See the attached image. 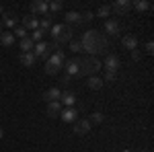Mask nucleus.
Wrapping results in <instances>:
<instances>
[{
    "label": "nucleus",
    "instance_id": "bb28decb",
    "mask_svg": "<svg viewBox=\"0 0 154 152\" xmlns=\"http://www.w3.org/2000/svg\"><path fill=\"white\" fill-rule=\"evenodd\" d=\"M41 37H43V31H41V29H35V31L31 33V41H33V43H39Z\"/></svg>",
    "mask_w": 154,
    "mask_h": 152
},
{
    "label": "nucleus",
    "instance_id": "aec40b11",
    "mask_svg": "<svg viewBox=\"0 0 154 152\" xmlns=\"http://www.w3.org/2000/svg\"><path fill=\"white\" fill-rule=\"evenodd\" d=\"M60 111H62V103H60V101L48 103V115H49V117H58Z\"/></svg>",
    "mask_w": 154,
    "mask_h": 152
},
{
    "label": "nucleus",
    "instance_id": "0eeeda50",
    "mask_svg": "<svg viewBox=\"0 0 154 152\" xmlns=\"http://www.w3.org/2000/svg\"><path fill=\"white\" fill-rule=\"evenodd\" d=\"M119 66H121L119 56H115V54H107V58H105V68H107V72H117Z\"/></svg>",
    "mask_w": 154,
    "mask_h": 152
},
{
    "label": "nucleus",
    "instance_id": "2f4dec72",
    "mask_svg": "<svg viewBox=\"0 0 154 152\" xmlns=\"http://www.w3.org/2000/svg\"><path fill=\"white\" fill-rule=\"evenodd\" d=\"M70 49L76 54V51H82V45H80V41H72L70 43Z\"/></svg>",
    "mask_w": 154,
    "mask_h": 152
},
{
    "label": "nucleus",
    "instance_id": "b1692460",
    "mask_svg": "<svg viewBox=\"0 0 154 152\" xmlns=\"http://www.w3.org/2000/svg\"><path fill=\"white\" fill-rule=\"evenodd\" d=\"M131 8H136L138 12H144V11H150L152 6H150L148 0H136V2H131Z\"/></svg>",
    "mask_w": 154,
    "mask_h": 152
},
{
    "label": "nucleus",
    "instance_id": "a878e982",
    "mask_svg": "<svg viewBox=\"0 0 154 152\" xmlns=\"http://www.w3.org/2000/svg\"><path fill=\"white\" fill-rule=\"evenodd\" d=\"M88 121H91V123H97V126H99V123H103V121H105V115H103L101 111H95V113L91 115V119H88Z\"/></svg>",
    "mask_w": 154,
    "mask_h": 152
},
{
    "label": "nucleus",
    "instance_id": "f03ea898",
    "mask_svg": "<svg viewBox=\"0 0 154 152\" xmlns=\"http://www.w3.org/2000/svg\"><path fill=\"white\" fill-rule=\"evenodd\" d=\"M101 68H103V64L97 58H93V56L84 58V60H78V76H95Z\"/></svg>",
    "mask_w": 154,
    "mask_h": 152
},
{
    "label": "nucleus",
    "instance_id": "9b49d317",
    "mask_svg": "<svg viewBox=\"0 0 154 152\" xmlns=\"http://www.w3.org/2000/svg\"><path fill=\"white\" fill-rule=\"evenodd\" d=\"M76 109L74 107H66V109H62L60 111V117H62V121H66V123H74L76 121Z\"/></svg>",
    "mask_w": 154,
    "mask_h": 152
},
{
    "label": "nucleus",
    "instance_id": "c756f323",
    "mask_svg": "<svg viewBox=\"0 0 154 152\" xmlns=\"http://www.w3.org/2000/svg\"><path fill=\"white\" fill-rule=\"evenodd\" d=\"M49 11H51V12H58V11H62V2H60V0L51 2V4H49Z\"/></svg>",
    "mask_w": 154,
    "mask_h": 152
},
{
    "label": "nucleus",
    "instance_id": "7ed1b4c3",
    "mask_svg": "<svg viewBox=\"0 0 154 152\" xmlns=\"http://www.w3.org/2000/svg\"><path fill=\"white\" fill-rule=\"evenodd\" d=\"M51 37H54V43H66V41H72V27L66 23H60V25H54L51 29Z\"/></svg>",
    "mask_w": 154,
    "mask_h": 152
},
{
    "label": "nucleus",
    "instance_id": "c85d7f7f",
    "mask_svg": "<svg viewBox=\"0 0 154 152\" xmlns=\"http://www.w3.org/2000/svg\"><path fill=\"white\" fill-rule=\"evenodd\" d=\"M12 35H17V37H21V39H25V37H27V31H25L23 27H17V29L12 31Z\"/></svg>",
    "mask_w": 154,
    "mask_h": 152
},
{
    "label": "nucleus",
    "instance_id": "5701e85b",
    "mask_svg": "<svg viewBox=\"0 0 154 152\" xmlns=\"http://www.w3.org/2000/svg\"><path fill=\"white\" fill-rule=\"evenodd\" d=\"M35 62H37V58L31 51H29V54H21V64H23V66L31 68V66H35Z\"/></svg>",
    "mask_w": 154,
    "mask_h": 152
},
{
    "label": "nucleus",
    "instance_id": "7c9ffc66",
    "mask_svg": "<svg viewBox=\"0 0 154 152\" xmlns=\"http://www.w3.org/2000/svg\"><path fill=\"white\" fill-rule=\"evenodd\" d=\"M117 78V72H105V80L103 82H113Z\"/></svg>",
    "mask_w": 154,
    "mask_h": 152
},
{
    "label": "nucleus",
    "instance_id": "ea45409f",
    "mask_svg": "<svg viewBox=\"0 0 154 152\" xmlns=\"http://www.w3.org/2000/svg\"><path fill=\"white\" fill-rule=\"evenodd\" d=\"M0 33H2V23H0Z\"/></svg>",
    "mask_w": 154,
    "mask_h": 152
},
{
    "label": "nucleus",
    "instance_id": "cd10ccee",
    "mask_svg": "<svg viewBox=\"0 0 154 152\" xmlns=\"http://www.w3.org/2000/svg\"><path fill=\"white\" fill-rule=\"evenodd\" d=\"M109 14H111V6H107V4L97 11V17H109Z\"/></svg>",
    "mask_w": 154,
    "mask_h": 152
},
{
    "label": "nucleus",
    "instance_id": "a211bd4d",
    "mask_svg": "<svg viewBox=\"0 0 154 152\" xmlns=\"http://www.w3.org/2000/svg\"><path fill=\"white\" fill-rule=\"evenodd\" d=\"M78 23H82V14L80 12H74V11H70L68 14H66V25H78Z\"/></svg>",
    "mask_w": 154,
    "mask_h": 152
},
{
    "label": "nucleus",
    "instance_id": "f704fd0d",
    "mask_svg": "<svg viewBox=\"0 0 154 152\" xmlns=\"http://www.w3.org/2000/svg\"><path fill=\"white\" fill-rule=\"evenodd\" d=\"M93 17H95L93 12H84V14H82V21H93Z\"/></svg>",
    "mask_w": 154,
    "mask_h": 152
},
{
    "label": "nucleus",
    "instance_id": "e433bc0d",
    "mask_svg": "<svg viewBox=\"0 0 154 152\" xmlns=\"http://www.w3.org/2000/svg\"><path fill=\"white\" fill-rule=\"evenodd\" d=\"M2 12H4V6H2V4H0V14H2Z\"/></svg>",
    "mask_w": 154,
    "mask_h": 152
},
{
    "label": "nucleus",
    "instance_id": "6ab92c4d",
    "mask_svg": "<svg viewBox=\"0 0 154 152\" xmlns=\"http://www.w3.org/2000/svg\"><path fill=\"white\" fill-rule=\"evenodd\" d=\"M12 43H14V35H12L11 31H2V33H0V45L11 47Z\"/></svg>",
    "mask_w": 154,
    "mask_h": 152
},
{
    "label": "nucleus",
    "instance_id": "423d86ee",
    "mask_svg": "<svg viewBox=\"0 0 154 152\" xmlns=\"http://www.w3.org/2000/svg\"><path fill=\"white\" fill-rule=\"evenodd\" d=\"M105 33L109 37H117L121 33V23L119 21H113V19H107L105 21Z\"/></svg>",
    "mask_w": 154,
    "mask_h": 152
},
{
    "label": "nucleus",
    "instance_id": "ddd939ff",
    "mask_svg": "<svg viewBox=\"0 0 154 152\" xmlns=\"http://www.w3.org/2000/svg\"><path fill=\"white\" fill-rule=\"evenodd\" d=\"M60 97H62L60 88L51 86V88H48V91L43 93V101H45V103H54V101H60Z\"/></svg>",
    "mask_w": 154,
    "mask_h": 152
},
{
    "label": "nucleus",
    "instance_id": "4be33fe9",
    "mask_svg": "<svg viewBox=\"0 0 154 152\" xmlns=\"http://www.w3.org/2000/svg\"><path fill=\"white\" fill-rule=\"evenodd\" d=\"M54 27V21H51V12H48V14H43V19L39 21V29L41 31H48V29H51Z\"/></svg>",
    "mask_w": 154,
    "mask_h": 152
},
{
    "label": "nucleus",
    "instance_id": "2eb2a0df",
    "mask_svg": "<svg viewBox=\"0 0 154 152\" xmlns=\"http://www.w3.org/2000/svg\"><path fill=\"white\" fill-rule=\"evenodd\" d=\"M64 70L68 76H78V60H68L64 62Z\"/></svg>",
    "mask_w": 154,
    "mask_h": 152
},
{
    "label": "nucleus",
    "instance_id": "58836bf2",
    "mask_svg": "<svg viewBox=\"0 0 154 152\" xmlns=\"http://www.w3.org/2000/svg\"><path fill=\"white\" fill-rule=\"evenodd\" d=\"M140 152H150V150H146V148H142V150H140Z\"/></svg>",
    "mask_w": 154,
    "mask_h": 152
},
{
    "label": "nucleus",
    "instance_id": "1a4fd4ad",
    "mask_svg": "<svg viewBox=\"0 0 154 152\" xmlns=\"http://www.w3.org/2000/svg\"><path fill=\"white\" fill-rule=\"evenodd\" d=\"M74 132H76L78 136H86V134L91 132V121H88V119H76V121H74Z\"/></svg>",
    "mask_w": 154,
    "mask_h": 152
},
{
    "label": "nucleus",
    "instance_id": "f257e3e1",
    "mask_svg": "<svg viewBox=\"0 0 154 152\" xmlns=\"http://www.w3.org/2000/svg\"><path fill=\"white\" fill-rule=\"evenodd\" d=\"M80 45H82L84 51H88L93 58L97 54H105L107 51V39L101 31L97 29H88L82 33V39H80Z\"/></svg>",
    "mask_w": 154,
    "mask_h": 152
},
{
    "label": "nucleus",
    "instance_id": "dca6fc26",
    "mask_svg": "<svg viewBox=\"0 0 154 152\" xmlns=\"http://www.w3.org/2000/svg\"><path fill=\"white\" fill-rule=\"evenodd\" d=\"M60 103L66 107H74V103H76V95L72 93V91H66V93H62V97H60Z\"/></svg>",
    "mask_w": 154,
    "mask_h": 152
},
{
    "label": "nucleus",
    "instance_id": "c9c22d12",
    "mask_svg": "<svg viewBox=\"0 0 154 152\" xmlns=\"http://www.w3.org/2000/svg\"><path fill=\"white\" fill-rule=\"evenodd\" d=\"M70 80H72V76H68V74L62 76V84H70Z\"/></svg>",
    "mask_w": 154,
    "mask_h": 152
},
{
    "label": "nucleus",
    "instance_id": "412c9836",
    "mask_svg": "<svg viewBox=\"0 0 154 152\" xmlns=\"http://www.w3.org/2000/svg\"><path fill=\"white\" fill-rule=\"evenodd\" d=\"M103 84H105V82H103V78H99V76H91V78H88V88H91V91H101Z\"/></svg>",
    "mask_w": 154,
    "mask_h": 152
},
{
    "label": "nucleus",
    "instance_id": "393cba45",
    "mask_svg": "<svg viewBox=\"0 0 154 152\" xmlns=\"http://www.w3.org/2000/svg\"><path fill=\"white\" fill-rule=\"evenodd\" d=\"M33 47H35V43L31 41V37H25V39H21V49H23V54L33 51Z\"/></svg>",
    "mask_w": 154,
    "mask_h": 152
},
{
    "label": "nucleus",
    "instance_id": "a19ab883",
    "mask_svg": "<svg viewBox=\"0 0 154 152\" xmlns=\"http://www.w3.org/2000/svg\"><path fill=\"white\" fill-rule=\"evenodd\" d=\"M123 152H130V150H123Z\"/></svg>",
    "mask_w": 154,
    "mask_h": 152
},
{
    "label": "nucleus",
    "instance_id": "f8f14e48",
    "mask_svg": "<svg viewBox=\"0 0 154 152\" xmlns=\"http://www.w3.org/2000/svg\"><path fill=\"white\" fill-rule=\"evenodd\" d=\"M23 29L27 31H35V29H39V21H37V17H33V14H27V17H23Z\"/></svg>",
    "mask_w": 154,
    "mask_h": 152
},
{
    "label": "nucleus",
    "instance_id": "473e14b6",
    "mask_svg": "<svg viewBox=\"0 0 154 152\" xmlns=\"http://www.w3.org/2000/svg\"><path fill=\"white\" fill-rule=\"evenodd\" d=\"M146 54H154V43H152V41L146 43Z\"/></svg>",
    "mask_w": 154,
    "mask_h": 152
},
{
    "label": "nucleus",
    "instance_id": "6e6552de",
    "mask_svg": "<svg viewBox=\"0 0 154 152\" xmlns=\"http://www.w3.org/2000/svg\"><path fill=\"white\" fill-rule=\"evenodd\" d=\"M49 49H51L49 43L39 41V43H35V47H33V51H31V54H33L35 58H48V56H49Z\"/></svg>",
    "mask_w": 154,
    "mask_h": 152
},
{
    "label": "nucleus",
    "instance_id": "20e7f679",
    "mask_svg": "<svg viewBox=\"0 0 154 152\" xmlns=\"http://www.w3.org/2000/svg\"><path fill=\"white\" fill-rule=\"evenodd\" d=\"M64 54H62V49H58V51H54V56L45 62V74L48 76H56V74H60V70L64 68Z\"/></svg>",
    "mask_w": 154,
    "mask_h": 152
},
{
    "label": "nucleus",
    "instance_id": "39448f33",
    "mask_svg": "<svg viewBox=\"0 0 154 152\" xmlns=\"http://www.w3.org/2000/svg\"><path fill=\"white\" fill-rule=\"evenodd\" d=\"M29 11H31L33 17H35V14H48L49 12V4L43 2V0H35V2L29 4Z\"/></svg>",
    "mask_w": 154,
    "mask_h": 152
},
{
    "label": "nucleus",
    "instance_id": "9d476101",
    "mask_svg": "<svg viewBox=\"0 0 154 152\" xmlns=\"http://www.w3.org/2000/svg\"><path fill=\"white\" fill-rule=\"evenodd\" d=\"M130 8H131V2H130V0H117V2H113V4H111V11L117 12V14H125Z\"/></svg>",
    "mask_w": 154,
    "mask_h": 152
},
{
    "label": "nucleus",
    "instance_id": "f3484780",
    "mask_svg": "<svg viewBox=\"0 0 154 152\" xmlns=\"http://www.w3.org/2000/svg\"><path fill=\"white\" fill-rule=\"evenodd\" d=\"M2 25H6L8 29H14L17 27V17L12 14V12H2V21H0Z\"/></svg>",
    "mask_w": 154,
    "mask_h": 152
},
{
    "label": "nucleus",
    "instance_id": "4468645a",
    "mask_svg": "<svg viewBox=\"0 0 154 152\" xmlns=\"http://www.w3.org/2000/svg\"><path fill=\"white\" fill-rule=\"evenodd\" d=\"M121 45L125 47V49H130V51L138 49V37L136 35H125L123 39H121Z\"/></svg>",
    "mask_w": 154,
    "mask_h": 152
},
{
    "label": "nucleus",
    "instance_id": "72a5a7b5",
    "mask_svg": "<svg viewBox=\"0 0 154 152\" xmlns=\"http://www.w3.org/2000/svg\"><path fill=\"white\" fill-rule=\"evenodd\" d=\"M131 60H134V62L140 60V49H134V51H131Z\"/></svg>",
    "mask_w": 154,
    "mask_h": 152
},
{
    "label": "nucleus",
    "instance_id": "4c0bfd02",
    "mask_svg": "<svg viewBox=\"0 0 154 152\" xmlns=\"http://www.w3.org/2000/svg\"><path fill=\"white\" fill-rule=\"evenodd\" d=\"M2 136H4V132H2V128H0V138H2Z\"/></svg>",
    "mask_w": 154,
    "mask_h": 152
}]
</instances>
